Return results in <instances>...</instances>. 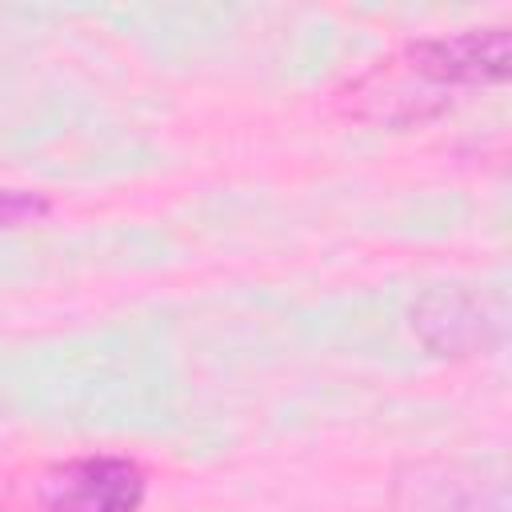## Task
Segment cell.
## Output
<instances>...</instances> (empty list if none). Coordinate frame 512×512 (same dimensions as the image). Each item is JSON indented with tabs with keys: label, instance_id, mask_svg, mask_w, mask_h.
I'll use <instances>...</instances> for the list:
<instances>
[{
	"label": "cell",
	"instance_id": "cell-1",
	"mask_svg": "<svg viewBox=\"0 0 512 512\" xmlns=\"http://www.w3.org/2000/svg\"><path fill=\"white\" fill-rule=\"evenodd\" d=\"M148 492V476L128 456H76L56 464L40 480V508L44 512H140Z\"/></svg>",
	"mask_w": 512,
	"mask_h": 512
},
{
	"label": "cell",
	"instance_id": "cell-2",
	"mask_svg": "<svg viewBox=\"0 0 512 512\" xmlns=\"http://www.w3.org/2000/svg\"><path fill=\"white\" fill-rule=\"evenodd\" d=\"M508 28H476L456 36H432L416 40L408 48V60L420 76L436 84H492L508 76Z\"/></svg>",
	"mask_w": 512,
	"mask_h": 512
},
{
	"label": "cell",
	"instance_id": "cell-3",
	"mask_svg": "<svg viewBox=\"0 0 512 512\" xmlns=\"http://www.w3.org/2000/svg\"><path fill=\"white\" fill-rule=\"evenodd\" d=\"M48 200L40 192L28 188H0V228H16V224H32L40 216H48Z\"/></svg>",
	"mask_w": 512,
	"mask_h": 512
}]
</instances>
